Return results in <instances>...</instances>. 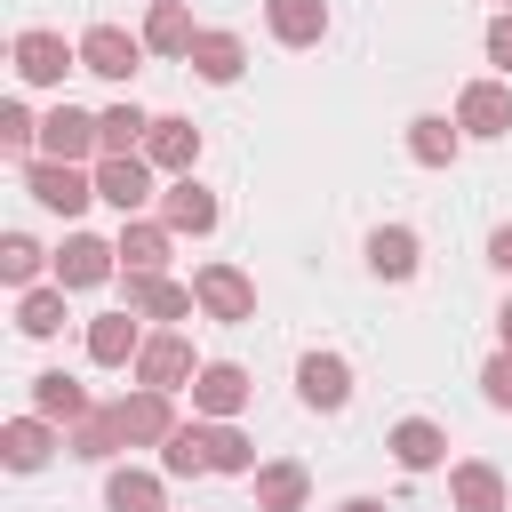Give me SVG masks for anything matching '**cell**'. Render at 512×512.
Wrapping results in <instances>:
<instances>
[{
  "label": "cell",
  "mask_w": 512,
  "mask_h": 512,
  "mask_svg": "<svg viewBox=\"0 0 512 512\" xmlns=\"http://www.w3.org/2000/svg\"><path fill=\"white\" fill-rule=\"evenodd\" d=\"M8 56H16V80L24 88H64V72H80V40H64L48 24H24L8 40Z\"/></svg>",
  "instance_id": "6da1fadb"
},
{
  "label": "cell",
  "mask_w": 512,
  "mask_h": 512,
  "mask_svg": "<svg viewBox=\"0 0 512 512\" xmlns=\"http://www.w3.org/2000/svg\"><path fill=\"white\" fill-rule=\"evenodd\" d=\"M152 176H160V168H152L144 152H104V160H96V200H104V208H120V216H144V208L160 200V192H152Z\"/></svg>",
  "instance_id": "7a4b0ae2"
},
{
  "label": "cell",
  "mask_w": 512,
  "mask_h": 512,
  "mask_svg": "<svg viewBox=\"0 0 512 512\" xmlns=\"http://www.w3.org/2000/svg\"><path fill=\"white\" fill-rule=\"evenodd\" d=\"M24 192L56 216H80L96 200V168H72V160H24Z\"/></svg>",
  "instance_id": "3957f363"
},
{
  "label": "cell",
  "mask_w": 512,
  "mask_h": 512,
  "mask_svg": "<svg viewBox=\"0 0 512 512\" xmlns=\"http://www.w3.org/2000/svg\"><path fill=\"white\" fill-rule=\"evenodd\" d=\"M192 296H200V312L224 320V328L256 320V280H248L240 264H200V272H192Z\"/></svg>",
  "instance_id": "277c9868"
},
{
  "label": "cell",
  "mask_w": 512,
  "mask_h": 512,
  "mask_svg": "<svg viewBox=\"0 0 512 512\" xmlns=\"http://www.w3.org/2000/svg\"><path fill=\"white\" fill-rule=\"evenodd\" d=\"M112 416H120V440H128V448H168V440H176V392L136 384L128 400H112Z\"/></svg>",
  "instance_id": "5b68a950"
},
{
  "label": "cell",
  "mask_w": 512,
  "mask_h": 512,
  "mask_svg": "<svg viewBox=\"0 0 512 512\" xmlns=\"http://www.w3.org/2000/svg\"><path fill=\"white\" fill-rule=\"evenodd\" d=\"M40 160H104V128H96V112H80V104H56L48 120H40Z\"/></svg>",
  "instance_id": "8992f818"
},
{
  "label": "cell",
  "mask_w": 512,
  "mask_h": 512,
  "mask_svg": "<svg viewBox=\"0 0 512 512\" xmlns=\"http://www.w3.org/2000/svg\"><path fill=\"white\" fill-rule=\"evenodd\" d=\"M248 400H256V384H248L240 360H208V368L192 376V416H208V424H232Z\"/></svg>",
  "instance_id": "52a82bcc"
},
{
  "label": "cell",
  "mask_w": 512,
  "mask_h": 512,
  "mask_svg": "<svg viewBox=\"0 0 512 512\" xmlns=\"http://www.w3.org/2000/svg\"><path fill=\"white\" fill-rule=\"evenodd\" d=\"M136 64H144V32H120V24H88V32H80V72H96V80H136Z\"/></svg>",
  "instance_id": "ba28073f"
},
{
  "label": "cell",
  "mask_w": 512,
  "mask_h": 512,
  "mask_svg": "<svg viewBox=\"0 0 512 512\" xmlns=\"http://www.w3.org/2000/svg\"><path fill=\"white\" fill-rule=\"evenodd\" d=\"M112 248H120V272H128V280H160L176 232H168L160 216H120V240H112Z\"/></svg>",
  "instance_id": "9c48e42d"
},
{
  "label": "cell",
  "mask_w": 512,
  "mask_h": 512,
  "mask_svg": "<svg viewBox=\"0 0 512 512\" xmlns=\"http://www.w3.org/2000/svg\"><path fill=\"white\" fill-rule=\"evenodd\" d=\"M56 288H104L112 272H120V248L112 240H96V232H64V248H56Z\"/></svg>",
  "instance_id": "30bf717a"
},
{
  "label": "cell",
  "mask_w": 512,
  "mask_h": 512,
  "mask_svg": "<svg viewBox=\"0 0 512 512\" xmlns=\"http://www.w3.org/2000/svg\"><path fill=\"white\" fill-rule=\"evenodd\" d=\"M200 368H208V360H192V344H184L176 328L144 336V352H136V384H152V392H184Z\"/></svg>",
  "instance_id": "8fae6325"
},
{
  "label": "cell",
  "mask_w": 512,
  "mask_h": 512,
  "mask_svg": "<svg viewBox=\"0 0 512 512\" xmlns=\"http://www.w3.org/2000/svg\"><path fill=\"white\" fill-rule=\"evenodd\" d=\"M296 400H304L312 416H336V408L352 400V368H344V352H304V360H296Z\"/></svg>",
  "instance_id": "7c38bea8"
},
{
  "label": "cell",
  "mask_w": 512,
  "mask_h": 512,
  "mask_svg": "<svg viewBox=\"0 0 512 512\" xmlns=\"http://www.w3.org/2000/svg\"><path fill=\"white\" fill-rule=\"evenodd\" d=\"M144 160L176 184V176H192V160H200V128L184 120V112H152V136H144Z\"/></svg>",
  "instance_id": "4fadbf2b"
},
{
  "label": "cell",
  "mask_w": 512,
  "mask_h": 512,
  "mask_svg": "<svg viewBox=\"0 0 512 512\" xmlns=\"http://www.w3.org/2000/svg\"><path fill=\"white\" fill-rule=\"evenodd\" d=\"M56 448H64V432H56L48 416H8V424H0V464H8V472H40Z\"/></svg>",
  "instance_id": "5bb4252c"
},
{
  "label": "cell",
  "mask_w": 512,
  "mask_h": 512,
  "mask_svg": "<svg viewBox=\"0 0 512 512\" xmlns=\"http://www.w3.org/2000/svg\"><path fill=\"white\" fill-rule=\"evenodd\" d=\"M216 216H224V208H216V192H208L200 176H176V184L160 192V224H168V232H192V240H200V232H216Z\"/></svg>",
  "instance_id": "9a60e30c"
},
{
  "label": "cell",
  "mask_w": 512,
  "mask_h": 512,
  "mask_svg": "<svg viewBox=\"0 0 512 512\" xmlns=\"http://www.w3.org/2000/svg\"><path fill=\"white\" fill-rule=\"evenodd\" d=\"M456 128L464 136H512V88L504 80H472L456 96Z\"/></svg>",
  "instance_id": "2e32d148"
},
{
  "label": "cell",
  "mask_w": 512,
  "mask_h": 512,
  "mask_svg": "<svg viewBox=\"0 0 512 512\" xmlns=\"http://www.w3.org/2000/svg\"><path fill=\"white\" fill-rule=\"evenodd\" d=\"M136 352H144L136 312H96V320H88V360H96V368H136Z\"/></svg>",
  "instance_id": "e0dca14e"
},
{
  "label": "cell",
  "mask_w": 512,
  "mask_h": 512,
  "mask_svg": "<svg viewBox=\"0 0 512 512\" xmlns=\"http://www.w3.org/2000/svg\"><path fill=\"white\" fill-rule=\"evenodd\" d=\"M32 416H48V424H64V432H72V424H80V416H96V408H88V384H80V376L40 368V376H32Z\"/></svg>",
  "instance_id": "ac0fdd59"
},
{
  "label": "cell",
  "mask_w": 512,
  "mask_h": 512,
  "mask_svg": "<svg viewBox=\"0 0 512 512\" xmlns=\"http://www.w3.org/2000/svg\"><path fill=\"white\" fill-rule=\"evenodd\" d=\"M248 480H256V512H304V496H312V472H304L296 456H272V464H256Z\"/></svg>",
  "instance_id": "d6986e66"
},
{
  "label": "cell",
  "mask_w": 512,
  "mask_h": 512,
  "mask_svg": "<svg viewBox=\"0 0 512 512\" xmlns=\"http://www.w3.org/2000/svg\"><path fill=\"white\" fill-rule=\"evenodd\" d=\"M448 496H456V512H512V496H504V472H496V464H480V456L448 464Z\"/></svg>",
  "instance_id": "ffe728a7"
},
{
  "label": "cell",
  "mask_w": 512,
  "mask_h": 512,
  "mask_svg": "<svg viewBox=\"0 0 512 512\" xmlns=\"http://www.w3.org/2000/svg\"><path fill=\"white\" fill-rule=\"evenodd\" d=\"M264 24L280 48H320L328 40V0H264Z\"/></svg>",
  "instance_id": "44dd1931"
},
{
  "label": "cell",
  "mask_w": 512,
  "mask_h": 512,
  "mask_svg": "<svg viewBox=\"0 0 512 512\" xmlns=\"http://www.w3.org/2000/svg\"><path fill=\"white\" fill-rule=\"evenodd\" d=\"M384 448L400 456V472H432V464H448V432H440L432 416H400Z\"/></svg>",
  "instance_id": "7402d4cb"
},
{
  "label": "cell",
  "mask_w": 512,
  "mask_h": 512,
  "mask_svg": "<svg viewBox=\"0 0 512 512\" xmlns=\"http://www.w3.org/2000/svg\"><path fill=\"white\" fill-rule=\"evenodd\" d=\"M184 64H192V72H200L208 88H232V80L248 72V48H240V32H200Z\"/></svg>",
  "instance_id": "603a6c76"
},
{
  "label": "cell",
  "mask_w": 512,
  "mask_h": 512,
  "mask_svg": "<svg viewBox=\"0 0 512 512\" xmlns=\"http://www.w3.org/2000/svg\"><path fill=\"white\" fill-rule=\"evenodd\" d=\"M192 40H200L192 8H184V0H152V16H144V48H152V56H192Z\"/></svg>",
  "instance_id": "cb8c5ba5"
},
{
  "label": "cell",
  "mask_w": 512,
  "mask_h": 512,
  "mask_svg": "<svg viewBox=\"0 0 512 512\" xmlns=\"http://www.w3.org/2000/svg\"><path fill=\"white\" fill-rule=\"evenodd\" d=\"M192 304H200V296H192L184 280H168V272H160V280H128V312H136V320H192Z\"/></svg>",
  "instance_id": "d4e9b609"
},
{
  "label": "cell",
  "mask_w": 512,
  "mask_h": 512,
  "mask_svg": "<svg viewBox=\"0 0 512 512\" xmlns=\"http://www.w3.org/2000/svg\"><path fill=\"white\" fill-rule=\"evenodd\" d=\"M192 432H200L208 472H256V440H248L240 424H208V416H192Z\"/></svg>",
  "instance_id": "484cf974"
},
{
  "label": "cell",
  "mask_w": 512,
  "mask_h": 512,
  "mask_svg": "<svg viewBox=\"0 0 512 512\" xmlns=\"http://www.w3.org/2000/svg\"><path fill=\"white\" fill-rule=\"evenodd\" d=\"M104 504H112V512H168V488H160V472L112 464V472H104Z\"/></svg>",
  "instance_id": "4316f807"
},
{
  "label": "cell",
  "mask_w": 512,
  "mask_h": 512,
  "mask_svg": "<svg viewBox=\"0 0 512 512\" xmlns=\"http://www.w3.org/2000/svg\"><path fill=\"white\" fill-rule=\"evenodd\" d=\"M368 272L376 280H416V232L408 224H376L368 232Z\"/></svg>",
  "instance_id": "83f0119b"
},
{
  "label": "cell",
  "mask_w": 512,
  "mask_h": 512,
  "mask_svg": "<svg viewBox=\"0 0 512 512\" xmlns=\"http://www.w3.org/2000/svg\"><path fill=\"white\" fill-rule=\"evenodd\" d=\"M456 144H464L456 120H440V112H416V120H408V160H416V168H448Z\"/></svg>",
  "instance_id": "f1b7e54d"
},
{
  "label": "cell",
  "mask_w": 512,
  "mask_h": 512,
  "mask_svg": "<svg viewBox=\"0 0 512 512\" xmlns=\"http://www.w3.org/2000/svg\"><path fill=\"white\" fill-rule=\"evenodd\" d=\"M64 448H72V456H88V464H112L128 440H120V416H112V408H96V416H80V424L64 432Z\"/></svg>",
  "instance_id": "f546056e"
},
{
  "label": "cell",
  "mask_w": 512,
  "mask_h": 512,
  "mask_svg": "<svg viewBox=\"0 0 512 512\" xmlns=\"http://www.w3.org/2000/svg\"><path fill=\"white\" fill-rule=\"evenodd\" d=\"M64 296H72V288H56V280H48V288H24V296H16V328H24V336H56V328H64Z\"/></svg>",
  "instance_id": "4dcf8cb0"
},
{
  "label": "cell",
  "mask_w": 512,
  "mask_h": 512,
  "mask_svg": "<svg viewBox=\"0 0 512 512\" xmlns=\"http://www.w3.org/2000/svg\"><path fill=\"white\" fill-rule=\"evenodd\" d=\"M96 128H104V152H144L152 112H144V104H112V112H96Z\"/></svg>",
  "instance_id": "1f68e13d"
},
{
  "label": "cell",
  "mask_w": 512,
  "mask_h": 512,
  "mask_svg": "<svg viewBox=\"0 0 512 512\" xmlns=\"http://www.w3.org/2000/svg\"><path fill=\"white\" fill-rule=\"evenodd\" d=\"M40 264H48V248H40L32 232H8V240H0V280H8L16 296H24L32 280H40Z\"/></svg>",
  "instance_id": "d6a6232c"
},
{
  "label": "cell",
  "mask_w": 512,
  "mask_h": 512,
  "mask_svg": "<svg viewBox=\"0 0 512 512\" xmlns=\"http://www.w3.org/2000/svg\"><path fill=\"white\" fill-rule=\"evenodd\" d=\"M160 472H168V480H200V472H208V456H200V432H192V424H176V440L160 448Z\"/></svg>",
  "instance_id": "836d02e7"
},
{
  "label": "cell",
  "mask_w": 512,
  "mask_h": 512,
  "mask_svg": "<svg viewBox=\"0 0 512 512\" xmlns=\"http://www.w3.org/2000/svg\"><path fill=\"white\" fill-rule=\"evenodd\" d=\"M480 392H488V408H512V352H504V344L488 352V368H480Z\"/></svg>",
  "instance_id": "e575fe53"
},
{
  "label": "cell",
  "mask_w": 512,
  "mask_h": 512,
  "mask_svg": "<svg viewBox=\"0 0 512 512\" xmlns=\"http://www.w3.org/2000/svg\"><path fill=\"white\" fill-rule=\"evenodd\" d=\"M32 136H40V120H32V112H24L16 96H8V104H0V144H8V152H24Z\"/></svg>",
  "instance_id": "d590c367"
},
{
  "label": "cell",
  "mask_w": 512,
  "mask_h": 512,
  "mask_svg": "<svg viewBox=\"0 0 512 512\" xmlns=\"http://www.w3.org/2000/svg\"><path fill=\"white\" fill-rule=\"evenodd\" d=\"M488 64H496V72H512V8L488 24Z\"/></svg>",
  "instance_id": "8d00e7d4"
},
{
  "label": "cell",
  "mask_w": 512,
  "mask_h": 512,
  "mask_svg": "<svg viewBox=\"0 0 512 512\" xmlns=\"http://www.w3.org/2000/svg\"><path fill=\"white\" fill-rule=\"evenodd\" d=\"M488 264H496V272H512V224H496V232H488Z\"/></svg>",
  "instance_id": "74e56055"
},
{
  "label": "cell",
  "mask_w": 512,
  "mask_h": 512,
  "mask_svg": "<svg viewBox=\"0 0 512 512\" xmlns=\"http://www.w3.org/2000/svg\"><path fill=\"white\" fill-rule=\"evenodd\" d=\"M336 512H384V504H376V496H344Z\"/></svg>",
  "instance_id": "f35d334b"
},
{
  "label": "cell",
  "mask_w": 512,
  "mask_h": 512,
  "mask_svg": "<svg viewBox=\"0 0 512 512\" xmlns=\"http://www.w3.org/2000/svg\"><path fill=\"white\" fill-rule=\"evenodd\" d=\"M496 336H504V352H512V304H504V312H496Z\"/></svg>",
  "instance_id": "ab89813d"
},
{
  "label": "cell",
  "mask_w": 512,
  "mask_h": 512,
  "mask_svg": "<svg viewBox=\"0 0 512 512\" xmlns=\"http://www.w3.org/2000/svg\"><path fill=\"white\" fill-rule=\"evenodd\" d=\"M504 8H512V0H504Z\"/></svg>",
  "instance_id": "60d3db41"
}]
</instances>
